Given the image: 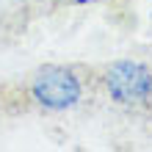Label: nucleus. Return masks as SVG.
<instances>
[{
  "mask_svg": "<svg viewBox=\"0 0 152 152\" xmlns=\"http://www.w3.org/2000/svg\"><path fill=\"white\" fill-rule=\"evenodd\" d=\"M83 97L80 77L66 66H44L31 77V100L44 111H66L75 108Z\"/></svg>",
  "mask_w": 152,
  "mask_h": 152,
  "instance_id": "obj_1",
  "label": "nucleus"
},
{
  "mask_svg": "<svg viewBox=\"0 0 152 152\" xmlns=\"http://www.w3.org/2000/svg\"><path fill=\"white\" fill-rule=\"evenodd\" d=\"M116 105H144L152 97V69L141 61H116L102 77Z\"/></svg>",
  "mask_w": 152,
  "mask_h": 152,
  "instance_id": "obj_2",
  "label": "nucleus"
}]
</instances>
